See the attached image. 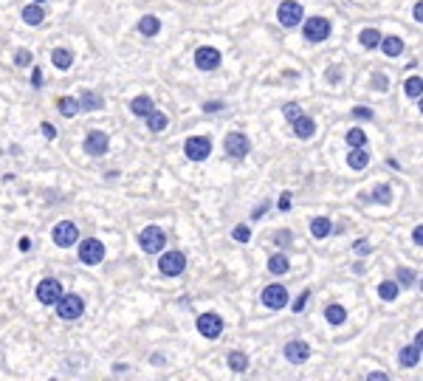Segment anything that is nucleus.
<instances>
[{
    "label": "nucleus",
    "mask_w": 423,
    "mask_h": 381,
    "mask_svg": "<svg viewBox=\"0 0 423 381\" xmlns=\"http://www.w3.org/2000/svg\"><path fill=\"white\" fill-rule=\"evenodd\" d=\"M372 82H375V88H379V90H384V88H387V77H384V74H375V77H372Z\"/></svg>",
    "instance_id": "obj_48"
},
{
    "label": "nucleus",
    "mask_w": 423,
    "mask_h": 381,
    "mask_svg": "<svg viewBox=\"0 0 423 381\" xmlns=\"http://www.w3.org/2000/svg\"><path fill=\"white\" fill-rule=\"evenodd\" d=\"M31 249V241L29 237H20V251H29Z\"/></svg>",
    "instance_id": "obj_53"
},
{
    "label": "nucleus",
    "mask_w": 423,
    "mask_h": 381,
    "mask_svg": "<svg viewBox=\"0 0 423 381\" xmlns=\"http://www.w3.org/2000/svg\"><path fill=\"white\" fill-rule=\"evenodd\" d=\"M138 32H141V34H147V37H155V34L161 32V20H158V17H153V14L141 17V23H138Z\"/></svg>",
    "instance_id": "obj_23"
},
{
    "label": "nucleus",
    "mask_w": 423,
    "mask_h": 381,
    "mask_svg": "<svg viewBox=\"0 0 423 381\" xmlns=\"http://www.w3.org/2000/svg\"><path fill=\"white\" fill-rule=\"evenodd\" d=\"M418 110H420V113H423V97H420V102H418Z\"/></svg>",
    "instance_id": "obj_55"
},
{
    "label": "nucleus",
    "mask_w": 423,
    "mask_h": 381,
    "mask_svg": "<svg viewBox=\"0 0 423 381\" xmlns=\"http://www.w3.org/2000/svg\"><path fill=\"white\" fill-rule=\"evenodd\" d=\"M412 241H415L418 246H423V226H415V232H412Z\"/></svg>",
    "instance_id": "obj_49"
},
{
    "label": "nucleus",
    "mask_w": 423,
    "mask_h": 381,
    "mask_svg": "<svg viewBox=\"0 0 423 381\" xmlns=\"http://www.w3.org/2000/svg\"><path fill=\"white\" fill-rule=\"evenodd\" d=\"M352 116H356V119H372V110H367V108H356V110H352Z\"/></svg>",
    "instance_id": "obj_46"
},
{
    "label": "nucleus",
    "mask_w": 423,
    "mask_h": 381,
    "mask_svg": "<svg viewBox=\"0 0 423 381\" xmlns=\"http://www.w3.org/2000/svg\"><path fill=\"white\" fill-rule=\"evenodd\" d=\"M85 314V302L79 294H62V299L57 302V317L65 322H74Z\"/></svg>",
    "instance_id": "obj_1"
},
{
    "label": "nucleus",
    "mask_w": 423,
    "mask_h": 381,
    "mask_svg": "<svg viewBox=\"0 0 423 381\" xmlns=\"http://www.w3.org/2000/svg\"><path fill=\"white\" fill-rule=\"evenodd\" d=\"M51 62H54L60 71H68L70 65H74V54H70L68 49H54V51H51Z\"/></svg>",
    "instance_id": "obj_22"
},
{
    "label": "nucleus",
    "mask_w": 423,
    "mask_h": 381,
    "mask_svg": "<svg viewBox=\"0 0 423 381\" xmlns=\"http://www.w3.org/2000/svg\"><path fill=\"white\" fill-rule=\"evenodd\" d=\"M79 105H82V110H102L105 99L99 97V93H93V90H82L79 93Z\"/></svg>",
    "instance_id": "obj_19"
},
{
    "label": "nucleus",
    "mask_w": 423,
    "mask_h": 381,
    "mask_svg": "<svg viewBox=\"0 0 423 381\" xmlns=\"http://www.w3.org/2000/svg\"><path fill=\"white\" fill-rule=\"evenodd\" d=\"M231 237H234V241H238V243H248V237H251V229H248V226H234Z\"/></svg>",
    "instance_id": "obj_36"
},
{
    "label": "nucleus",
    "mask_w": 423,
    "mask_h": 381,
    "mask_svg": "<svg viewBox=\"0 0 423 381\" xmlns=\"http://www.w3.org/2000/svg\"><path fill=\"white\" fill-rule=\"evenodd\" d=\"M294 133H296V138H311L316 133V122L311 116H299L294 122Z\"/></svg>",
    "instance_id": "obj_16"
},
{
    "label": "nucleus",
    "mask_w": 423,
    "mask_h": 381,
    "mask_svg": "<svg viewBox=\"0 0 423 381\" xmlns=\"http://www.w3.org/2000/svg\"><path fill=\"white\" fill-rule=\"evenodd\" d=\"M57 108H60V113H62V116H68V119H70V116H77V113L82 110L79 99H74V97H62V99L57 102Z\"/></svg>",
    "instance_id": "obj_24"
},
{
    "label": "nucleus",
    "mask_w": 423,
    "mask_h": 381,
    "mask_svg": "<svg viewBox=\"0 0 423 381\" xmlns=\"http://www.w3.org/2000/svg\"><path fill=\"white\" fill-rule=\"evenodd\" d=\"M347 145H350V147H364V145H367V133H364L361 127H352V130L347 133Z\"/></svg>",
    "instance_id": "obj_33"
},
{
    "label": "nucleus",
    "mask_w": 423,
    "mask_h": 381,
    "mask_svg": "<svg viewBox=\"0 0 423 381\" xmlns=\"http://www.w3.org/2000/svg\"><path fill=\"white\" fill-rule=\"evenodd\" d=\"M130 110H133L136 116H141V119H147L155 108H153V99H150V97H136V99L130 102Z\"/></svg>",
    "instance_id": "obj_21"
},
{
    "label": "nucleus",
    "mask_w": 423,
    "mask_h": 381,
    "mask_svg": "<svg viewBox=\"0 0 423 381\" xmlns=\"http://www.w3.org/2000/svg\"><path fill=\"white\" fill-rule=\"evenodd\" d=\"M331 232H333L331 221H327V218H313V223H311V234L313 237H319V241H322V237H327Z\"/></svg>",
    "instance_id": "obj_29"
},
{
    "label": "nucleus",
    "mask_w": 423,
    "mask_h": 381,
    "mask_svg": "<svg viewBox=\"0 0 423 381\" xmlns=\"http://www.w3.org/2000/svg\"><path fill=\"white\" fill-rule=\"evenodd\" d=\"M367 381H389V376L387 373H370Z\"/></svg>",
    "instance_id": "obj_51"
},
{
    "label": "nucleus",
    "mask_w": 423,
    "mask_h": 381,
    "mask_svg": "<svg viewBox=\"0 0 423 381\" xmlns=\"http://www.w3.org/2000/svg\"><path fill=\"white\" fill-rule=\"evenodd\" d=\"M282 353H285V359L291 365H305V362H308V356H311V347L305 342H299V339H294V342L285 345V350H282Z\"/></svg>",
    "instance_id": "obj_15"
},
{
    "label": "nucleus",
    "mask_w": 423,
    "mask_h": 381,
    "mask_svg": "<svg viewBox=\"0 0 423 381\" xmlns=\"http://www.w3.org/2000/svg\"><path fill=\"white\" fill-rule=\"evenodd\" d=\"M203 110H206V113H218V110H223V102H206Z\"/></svg>",
    "instance_id": "obj_44"
},
{
    "label": "nucleus",
    "mask_w": 423,
    "mask_h": 381,
    "mask_svg": "<svg viewBox=\"0 0 423 381\" xmlns=\"http://www.w3.org/2000/svg\"><path fill=\"white\" fill-rule=\"evenodd\" d=\"M85 153L88 156H105L107 153V147H110V138H107V133H102V130H90L88 136H85Z\"/></svg>",
    "instance_id": "obj_11"
},
{
    "label": "nucleus",
    "mask_w": 423,
    "mask_h": 381,
    "mask_svg": "<svg viewBox=\"0 0 423 381\" xmlns=\"http://www.w3.org/2000/svg\"><path fill=\"white\" fill-rule=\"evenodd\" d=\"M347 164H350V170H364V167L370 164V156L364 147H352L350 156H347Z\"/></svg>",
    "instance_id": "obj_20"
},
{
    "label": "nucleus",
    "mask_w": 423,
    "mask_h": 381,
    "mask_svg": "<svg viewBox=\"0 0 423 381\" xmlns=\"http://www.w3.org/2000/svg\"><path fill=\"white\" fill-rule=\"evenodd\" d=\"M226 365H229L231 373H246V370H248V356L240 353V350H231L229 359H226Z\"/></svg>",
    "instance_id": "obj_18"
},
{
    "label": "nucleus",
    "mask_w": 423,
    "mask_h": 381,
    "mask_svg": "<svg viewBox=\"0 0 423 381\" xmlns=\"http://www.w3.org/2000/svg\"><path fill=\"white\" fill-rule=\"evenodd\" d=\"M51 237H54V243H57L60 249H70V246H74V243L79 241V229H77V223L62 221V223H57V226H54Z\"/></svg>",
    "instance_id": "obj_5"
},
{
    "label": "nucleus",
    "mask_w": 423,
    "mask_h": 381,
    "mask_svg": "<svg viewBox=\"0 0 423 381\" xmlns=\"http://www.w3.org/2000/svg\"><path fill=\"white\" fill-rule=\"evenodd\" d=\"M158 269H161L164 277H178V274H183V269H186V257H183L181 251H167V254H161Z\"/></svg>",
    "instance_id": "obj_6"
},
{
    "label": "nucleus",
    "mask_w": 423,
    "mask_h": 381,
    "mask_svg": "<svg viewBox=\"0 0 423 381\" xmlns=\"http://www.w3.org/2000/svg\"><path fill=\"white\" fill-rule=\"evenodd\" d=\"M372 201H379V204H389V201H392V189H389L387 184L375 186V189H372Z\"/></svg>",
    "instance_id": "obj_35"
},
{
    "label": "nucleus",
    "mask_w": 423,
    "mask_h": 381,
    "mask_svg": "<svg viewBox=\"0 0 423 381\" xmlns=\"http://www.w3.org/2000/svg\"><path fill=\"white\" fill-rule=\"evenodd\" d=\"M302 14H305V12H302V6L296 3V0H285V3L277 9V17H279V23H282L285 29H294L296 23L302 20Z\"/></svg>",
    "instance_id": "obj_12"
},
{
    "label": "nucleus",
    "mask_w": 423,
    "mask_h": 381,
    "mask_svg": "<svg viewBox=\"0 0 423 381\" xmlns=\"http://www.w3.org/2000/svg\"><path fill=\"white\" fill-rule=\"evenodd\" d=\"M420 291H423V280H420Z\"/></svg>",
    "instance_id": "obj_57"
},
{
    "label": "nucleus",
    "mask_w": 423,
    "mask_h": 381,
    "mask_svg": "<svg viewBox=\"0 0 423 381\" xmlns=\"http://www.w3.org/2000/svg\"><path fill=\"white\" fill-rule=\"evenodd\" d=\"M415 20H418V23H423V0L415 6Z\"/></svg>",
    "instance_id": "obj_52"
},
{
    "label": "nucleus",
    "mask_w": 423,
    "mask_h": 381,
    "mask_svg": "<svg viewBox=\"0 0 423 381\" xmlns=\"http://www.w3.org/2000/svg\"><path fill=\"white\" fill-rule=\"evenodd\" d=\"M398 282H401V285H412L415 282V274L409 269H398Z\"/></svg>",
    "instance_id": "obj_40"
},
{
    "label": "nucleus",
    "mask_w": 423,
    "mask_h": 381,
    "mask_svg": "<svg viewBox=\"0 0 423 381\" xmlns=\"http://www.w3.org/2000/svg\"><path fill=\"white\" fill-rule=\"evenodd\" d=\"M263 305L271 308V311H279V308L288 305V288L285 285H268L263 291Z\"/></svg>",
    "instance_id": "obj_13"
},
{
    "label": "nucleus",
    "mask_w": 423,
    "mask_h": 381,
    "mask_svg": "<svg viewBox=\"0 0 423 381\" xmlns=\"http://www.w3.org/2000/svg\"><path fill=\"white\" fill-rule=\"evenodd\" d=\"M14 60H17V65H31V54L29 51H17Z\"/></svg>",
    "instance_id": "obj_43"
},
{
    "label": "nucleus",
    "mask_w": 423,
    "mask_h": 381,
    "mask_svg": "<svg viewBox=\"0 0 423 381\" xmlns=\"http://www.w3.org/2000/svg\"><path fill=\"white\" fill-rule=\"evenodd\" d=\"M288 269H291V263H288L285 254H274V257L268 260V271H271V274H285Z\"/></svg>",
    "instance_id": "obj_28"
},
{
    "label": "nucleus",
    "mask_w": 423,
    "mask_h": 381,
    "mask_svg": "<svg viewBox=\"0 0 423 381\" xmlns=\"http://www.w3.org/2000/svg\"><path fill=\"white\" fill-rule=\"evenodd\" d=\"M40 127H42V133H45V138H54V136H57V130H54V125H49V122H42Z\"/></svg>",
    "instance_id": "obj_45"
},
{
    "label": "nucleus",
    "mask_w": 423,
    "mask_h": 381,
    "mask_svg": "<svg viewBox=\"0 0 423 381\" xmlns=\"http://www.w3.org/2000/svg\"><path fill=\"white\" fill-rule=\"evenodd\" d=\"M327 34H331V23L324 17H311L305 23V40L308 42H322V40H327Z\"/></svg>",
    "instance_id": "obj_10"
},
{
    "label": "nucleus",
    "mask_w": 423,
    "mask_h": 381,
    "mask_svg": "<svg viewBox=\"0 0 423 381\" xmlns=\"http://www.w3.org/2000/svg\"><path fill=\"white\" fill-rule=\"evenodd\" d=\"M407 97H412V99H418V97H423V79L420 77H412V79H407Z\"/></svg>",
    "instance_id": "obj_34"
},
{
    "label": "nucleus",
    "mask_w": 423,
    "mask_h": 381,
    "mask_svg": "<svg viewBox=\"0 0 423 381\" xmlns=\"http://www.w3.org/2000/svg\"><path fill=\"white\" fill-rule=\"evenodd\" d=\"M31 3H45V0H31Z\"/></svg>",
    "instance_id": "obj_56"
},
{
    "label": "nucleus",
    "mask_w": 423,
    "mask_h": 381,
    "mask_svg": "<svg viewBox=\"0 0 423 381\" xmlns=\"http://www.w3.org/2000/svg\"><path fill=\"white\" fill-rule=\"evenodd\" d=\"M138 246L147 254H158V251H164V246H167V234H164V229H158V226H147L138 234Z\"/></svg>",
    "instance_id": "obj_2"
},
{
    "label": "nucleus",
    "mask_w": 423,
    "mask_h": 381,
    "mask_svg": "<svg viewBox=\"0 0 423 381\" xmlns=\"http://www.w3.org/2000/svg\"><path fill=\"white\" fill-rule=\"evenodd\" d=\"M324 319L331 322V325H342V322L347 319V311H344L342 305H327V308H324Z\"/></svg>",
    "instance_id": "obj_26"
},
{
    "label": "nucleus",
    "mask_w": 423,
    "mask_h": 381,
    "mask_svg": "<svg viewBox=\"0 0 423 381\" xmlns=\"http://www.w3.org/2000/svg\"><path fill=\"white\" fill-rule=\"evenodd\" d=\"M31 85H34V88H40V85H42V71H40V68H34V74H31Z\"/></svg>",
    "instance_id": "obj_50"
},
{
    "label": "nucleus",
    "mask_w": 423,
    "mask_h": 381,
    "mask_svg": "<svg viewBox=\"0 0 423 381\" xmlns=\"http://www.w3.org/2000/svg\"><path fill=\"white\" fill-rule=\"evenodd\" d=\"M415 345H418V350L423 353V330H418V336H415Z\"/></svg>",
    "instance_id": "obj_54"
},
{
    "label": "nucleus",
    "mask_w": 423,
    "mask_h": 381,
    "mask_svg": "<svg viewBox=\"0 0 423 381\" xmlns=\"http://www.w3.org/2000/svg\"><path fill=\"white\" fill-rule=\"evenodd\" d=\"M282 212H288L291 209V193H282V198H279V204H277Z\"/></svg>",
    "instance_id": "obj_42"
},
{
    "label": "nucleus",
    "mask_w": 423,
    "mask_h": 381,
    "mask_svg": "<svg viewBox=\"0 0 423 381\" xmlns=\"http://www.w3.org/2000/svg\"><path fill=\"white\" fill-rule=\"evenodd\" d=\"M308 299H311V291L305 288V291L296 297V302H294V314H302V311H305V305H308Z\"/></svg>",
    "instance_id": "obj_37"
},
{
    "label": "nucleus",
    "mask_w": 423,
    "mask_h": 381,
    "mask_svg": "<svg viewBox=\"0 0 423 381\" xmlns=\"http://www.w3.org/2000/svg\"><path fill=\"white\" fill-rule=\"evenodd\" d=\"M398 362H401V367H418V362H420V350H418V345H407V347H401V353H398Z\"/></svg>",
    "instance_id": "obj_17"
},
{
    "label": "nucleus",
    "mask_w": 423,
    "mask_h": 381,
    "mask_svg": "<svg viewBox=\"0 0 423 381\" xmlns=\"http://www.w3.org/2000/svg\"><path fill=\"white\" fill-rule=\"evenodd\" d=\"M398 282H392V280H384L381 285H379V297L384 299V302H392V299H398Z\"/></svg>",
    "instance_id": "obj_27"
},
{
    "label": "nucleus",
    "mask_w": 423,
    "mask_h": 381,
    "mask_svg": "<svg viewBox=\"0 0 423 381\" xmlns=\"http://www.w3.org/2000/svg\"><path fill=\"white\" fill-rule=\"evenodd\" d=\"M274 243H277V246H291V232H288V229L277 232V234H274Z\"/></svg>",
    "instance_id": "obj_39"
},
{
    "label": "nucleus",
    "mask_w": 423,
    "mask_h": 381,
    "mask_svg": "<svg viewBox=\"0 0 423 381\" xmlns=\"http://www.w3.org/2000/svg\"><path fill=\"white\" fill-rule=\"evenodd\" d=\"M79 260L85 266H97L105 260V243L97 241V237H88V241L79 243Z\"/></svg>",
    "instance_id": "obj_3"
},
{
    "label": "nucleus",
    "mask_w": 423,
    "mask_h": 381,
    "mask_svg": "<svg viewBox=\"0 0 423 381\" xmlns=\"http://www.w3.org/2000/svg\"><path fill=\"white\" fill-rule=\"evenodd\" d=\"M282 113H285V119H291V122H296V119H299V116H305V113H302V108H299L296 102L285 105V110H282Z\"/></svg>",
    "instance_id": "obj_38"
},
{
    "label": "nucleus",
    "mask_w": 423,
    "mask_h": 381,
    "mask_svg": "<svg viewBox=\"0 0 423 381\" xmlns=\"http://www.w3.org/2000/svg\"><path fill=\"white\" fill-rule=\"evenodd\" d=\"M23 20H26L29 26H40V23L45 20V14H42L40 3H31V6H26V9H23Z\"/></svg>",
    "instance_id": "obj_25"
},
{
    "label": "nucleus",
    "mask_w": 423,
    "mask_h": 381,
    "mask_svg": "<svg viewBox=\"0 0 423 381\" xmlns=\"http://www.w3.org/2000/svg\"><path fill=\"white\" fill-rule=\"evenodd\" d=\"M381 49H384V54L387 57H398L404 51V40H398V37H387L384 42H381Z\"/></svg>",
    "instance_id": "obj_31"
},
{
    "label": "nucleus",
    "mask_w": 423,
    "mask_h": 381,
    "mask_svg": "<svg viewBox=\"0 0 423 381\" xmlns=\"http://www.w3.org/2000/svg\"><path fill=\"white\" fill-rule=\"evenodd\" d=\"M352 249H356V254H359V257H364V254H370V251H372L370 241H364V237H361V241H356V246H352Z\"/></svg>",
    "instance_id": "obj_41"
},
{
    "label": "nucleus",
    "mask_w": 423,
    "mask_h": 381,
    "mask_svg": "<svg viewBox=\"0 0 423 381\" xmlns=\"http://www.w3.org/2000/svg\"><path fill=\"white\" fill-rule=\"evenodd\" d=\"M37 299H40L42 305H57V302L62 299V282L54 280V277L40 280V285H37Z\"/></svg>",
    "instance_id": "obj_4"
},
{
    "label": "nucleus",
    "mask_w": 423,
    "mask_h": 381,
    "mask_svg": "<svg viewBox=\"0 0 423 381\" xmlns=\"http://www.w3.org/2000/svg\"><path fill=\"white\" fill-rule=\"evenodd\" d=\"M147 127H150L153 133H161L164 127H167V116H164L161 110H153V113L147 116Z\"/></svg>",
    "instance_id": "obj_32"
},
{
    "label": "nucleus",
    "mask_w": 423,
    "mask_h": 381,
    "mask_svg": "<svg viewBox=\"0 0 423 381\" xmlns=\"http://www.w3.org/2000/svg\"><path fill=\"white\" fill-rule=\"evenodd\" d=\"M266 212H268V204H260V206H257V209L251 212V218L257 221V218H263V215H266Z\"/></svg>",
    "instance_id": "obj_47"
},
{
    "label": "nucleus",
    "mask_w": 423,
    "mask_h": 381,
    "mask_svg": "<svg viewBox=\"0 0 423 381\" xmlns=\"http://www.w3.org/2000/svg\"><path fill=\"white\" fill-rule=\"evenodd\" d=\"M183 153H186V158H190V161H203L212 153V141L206 136H192V138H186Z\"/></svg>",
    "instance_id": "obj_7"
},
{
    "label": "nucleus",
    "mask_w": 423,
    "mask_h": 381,
    "mask_svg": "<svg viewBox=\"0 0 423 381\" xmlns=\"http://www.w3.org/2000/svg\"><path fill=\"white\" fill-rule=\"evenodd\" d=\"M359 40H361L364 49H375V45H381V42H384V40H381V34H379V29H364Z\"/></svg>",
    "instance_id": "obj_30"
},
{
    "label": "nucleus",
    "mask_w": 423,
    "mask_h": 381,
    "mask_svg": "<svg viewBox=\"0 0 423 381\" xmlns=\"http://www.w3.org/2000/svg\"><path fill=\"white\" fill-rule=\"evenodd\" d=\"M49 381H57V378H49Z\"/></svg>",
    "instance_id": "obj_58"
},
{
    "label": "nucleus",
    "mask_w": 423,
    "mask_h": 381,
    "mask_svg": "<svg viewBox=\"0 0 423 381\" xmlns=\"http://www.w3.org/2000/svg\"><path fill=\"white\" fill-rule=\"evenodd\" d=\"M198 330H201V336L206 339H220V333H223V319L218 314H201L198 317Z\"/></svg>",
    "instance_id": "obj_9"
},
{
    "label": "nucleus",
    "mask_w": 423,
    "mask_h": 381,
    "mask_svg": "<svg viewBox=\"0 0 423 381\" xmlns=\"http://www.w3.org/2000/svg\"><path fill=\"white\" fill-rule=\"evenodd\" d=\"M248 138H246V133H229L226 136V141H223V150H226V156L229 158H246L248 156Z\"/></svg>",
    "instance_id": "obj_8"
},
{
    "label": "nucleus",
    "mask_w": 423,
    "mask_h": 381,
    "mask_svg": "<svg viewBox=\"0 0 423 381\" xmlns=\"http://www.w3.org/2000/svg\"><path fill=\"white\" fill-rule=\"evenodd\" d=\"M195 65L201 71H215L220 65V51L218 49H209V45H203V49L195 51Z\"/></svg>",
    "instance_id": "obj_14"
}]
</instances>
